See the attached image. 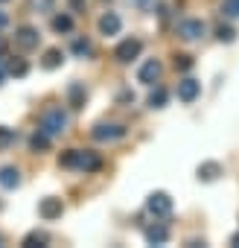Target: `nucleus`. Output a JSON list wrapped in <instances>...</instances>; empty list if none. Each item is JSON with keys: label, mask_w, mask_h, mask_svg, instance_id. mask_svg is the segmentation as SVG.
Instances as JSON below:
<instances>
[{"label": "nucleus", "mask_w": 239, "mask_h": 248, "mask_svg": "<svg viewBox=\"0 0 239 248\" xmlns=\"http://www.w3.org/2000/svg\"><path fill=\"white\" fill-rule=\"evenodd\" d=\"M149 105H152V108H164V105H166V91H164V88H155V91L149 93Z\"/></svg>", "instance_id": "412c9836"}, {"label": "nucleus", "mask_w": 239, "mask_h": 248, "mask_svg": "<svg viewBox=\"0 0 239 248\" xmlns=\"http://www.w3.org/2000/svg\"><path fill=\"white\" fill-rule=\"evenodd\" d=\"M216 35H219V41H224V44H230V41L236 38V32H233L230 27H224V24H222V27L216 30Z\"/></svg>", "instance_id": "b1692460"}, {"label": "nucleus", "mask_w": 239, "mask_h": 248, "mask_svg": "<svg viewBox=\"0 0 239 248\" xmlns=\"http://www.w3.org/2000/svg\"><path fill=\"white\" fill-rule=\"evenodd\" d=\"M222 12L227 18H239V0H222Z\"/></svg>", "instance_id": "5701e85b"}, {"label": "nucleus", "mask_w": 239, "mask_h": 248, "mask_svg": "<svg viewBox=\"0 0 239 248\" xmlns=\"http://www.w3.org/2000/svg\"><path fill=\"white\" fill-rule=\"evenodd\" d=\"M161 73H164V67H161V62L158 59H149L140 70H137V79L143 82V85H155L158 79H161Z\"/></svg>", "instance_id": "9d476101"}, {"label": "nucleus", "mask_w": 239, "mask_h": 248, "mask_svg": "<svg viewBox=\"0 0 239 248\" xmlns=\"http://www.w3.org/2000/svg\"><path fill=\"white\" fill-rule=\"evenodd\" d=\"M230 245H236V248H239V233H233V236H230Z\"/></svg>", "instance_id": "c85d7f7f"}, {"label": "nucleus", "mask_w": 239, "mask_h": 248, "mask_svg": "<svg viewBox=\"0 0 239 248\" xmlns=\"http://www.w3.org/2000/svg\"><path fill=\"white\" fill-rule=\"evenodd\" d=\"M67 99H70V108H82V105H85V88H82L79 82H73V85L67 88Z\"/></svg>", "instance_id": "dca6fc26"}, {"label": "nucleus", "mask_w": 239, "mask_h": 248, "mask_svg": "<svg viewBox=\"0 0 239 248\" xmlns=\"http://www.w3.org/2000/svg\"><path fill=\"white\" fill-rule=\"evenodd\" d=\"M12 143H15V129L0 126V149H9Z\"/></svg>", "instance_id": "4be33fe9"}, {"label": "nucleus", "mask_w": 239, "mask_h": 248, "mask_svg": "<svg viewBox=\"0 0 239 248\" xmlns=\"http://www.w3.org/2000/svg\"><path fill=\"white\" fill-rule=\"evenodd\" d=\"M140 50H143V44H140L137 38H126V41H120V44H117L114 59H117L120 64H129L132 59H137V56H140Z\"/></svg>", "instance_id": "39448f33"}, {"label": "nucleus", "mask_w": 239, "mask_h": 248, "mask_svg": "<svg viewBox=\"0 0 239 248\" xmlns=\"http://www.w3.org/2000/svg\"><path fill=\"white\" fill-rule=\"evenodd\" d=\"M53 30L56 32H70L73 30V18L70 15H56L53 18Z\"/></svg>", "instance_id": "6ab92c4d"}, {"label": "nucleus", "mask_w": 239, "mask_h": 248, "mask_svg": "<svg viewBox=\"0 0 239 248\" xmlns=\"http://www.w3.org/2000/svg\"><path fill=\"white\" fill-rule=\"evenodd\" d=\"M59 167L79 170V172H96V170H102V158L90 149H67V152H61Z\"/></svg>", "instance_id": "f257e3e1"}, {"label": "nucleus", "mask_w": 239, "mask_h": 248, "mask_svg": "<svg viewBox=\"0 0 239 248\" xmlns=\"http://www.w3.org/2000/svg\"><path fill=\"white\" fill-rule=\"evenodd\" d=\"M61 62H64V56H61V50H47L44 53V59H41V67L44 70H56V67H61Z\"/></svg>", "instance_id": "2eb2a0df"}, {"label": "nucleus", "mask_w": 239, "mask_h": 248, "mask_svg": "<svg viewBox=\"0 0 239 248\" xmlns=\"http://www.w3.org/2000/svg\"><path fill=\"white\" fill-rule=\"evenodd\" d=\"M204 21H198V18H187V21H181L178 24V35L184 38V41H198L201 35H204Z\"/></svg>", "instance_id": "423d86ee"}, {"label": "nucleus", "mask_w": 239, "mask_h": 248, "mask_svg": "<svg viewBox=\"0 0 239 248\" xmlns=\"http://www.w3.org/2000/svg\"><path fill=\"white\" fill-rule=\"evenodd\" d=\"M198 93H201V82H198V79L187 76V79L178 82V99H181V102H195Z\"/></svg>", "instance_id": "0eeeda50"}, {"label": "nucleus", "mask_w": 239, "mask_h": 248, "mask_svg": "<svg viewBox=\"0 0 239 248\" xmlns=\"http://www.w3.org/2000/svg\"><path fill=\"white\" fill-rule=\"evenodd\" d=\"M38 213H41V219L53 222V219H59V216L64 213V204H61V199H56V196H47V199H41V204H38Z\"/></svg>", "instance_id": "6e6552de"}, {"label": "nucleus", "mask_w": 239, "mask_h": 248, "mask_svg": "<svg viewBox=\"0 0 239 248\" xmlns=\"http://www.w3.org/2000/svg\"><path fill=\"white\" fill-rule=\"evenodd\" d=\"M90 135L99 143H114L120 138H126V126H120V123H96V126L90 129Z\"/></svg>", "instance_id": "7ed1b4c3"}, {"label": "nucleus", "mask_w": 239, "mask_h": 248, "mask_svg": "<svg viewBox=\"0 0 239 248\" xmlns=\"http://www.w3.org/2000/svg\"><path fill=\"white\" fill-rule=\"evenodd\" d=\"M0 3H6V0H0Z\"/></svg>", "instance_id": "2f4dec72"}, {"label": "nucleus", "mask_w": 239, "mask_h": 248, "mask_svg": "<svg viewBox=\"0 0 239 248\" xmlns=\"http://www.w3.org/2000/svg\"><path fill=\"white\" fill-rule=\"evenodd\" d=\"M38 30H32V27H21L18 32H15V47L18 50H35L38 47Z\"/></svg>", "instance_id": "1a4fd4ad"}, {"label": "nucleus", "mask_w": 239, "mask_h": 248, "mask_svg": "<svg viewBox=\"0 0 239 248\" xmlns=\"http://www.w3.org/2000/svg\"><path fill=\"white\" fill-rule=\"evenodd\" d=\"M175 67L178 70H190L193 67V56H175Z\"/></svg>", "instance_id": "a878e982"}, {"label": "nucleus", "mask_w": 239, "mask_h": 248, "mask_svg": "<svg viewBox=\"0 0 239 248\" xmlns=\"http://www.w3.org/2000/svg\"><path fill=\"white\" fill-rule=\"evenodd\" d=\"M70 50H73V56H79V59H88V56H93V44H90L88 38H76Z\"/></svg>", "instance_id": "f3484780"}, {"label": "nucleus", "mask_w": 239, "mask_h": 248, "mask_svg": "<svg viewBox=\"0 0 239 248\" xmlns=\"http://www.w3.org/2000/svg\"><path fill=\"white\" fill-rule=\"evenodd\" d=\"M146 210L152 213V216H158V219H164V216H169L172 213V199H169V193H152L149 199H146Z\"/></svg>", "instance_id": "20e7f679"}, {"label": "nucleus", "mask_w": 239, "mask_h": 248, "mask_svg": "<svg viewBox=\"0 0 239 248\" xmlns=\"http://www.w3.org/2000/svg\"><path fill=\"white\" fill-rule=\"evenodd\" d=\"M120 30H123V18H120L117 12H105L99 18V32L102 35H117Z\"/></svg>", "instance_id": "9b49d317"}, {"label": "nucleus", "mask_w": 239, "mask_h": 248, "mask_svg": "<svg viewBox=\"0 0 239 248\" xmlns=\"http://www.w3.org/2000/svg\"><path fill=\"white\" fill-rule=\"evenodd\" d=\"M21 184V172L15 167H0V187L3 190H15Z\"/></svg>", "instance_id": "ddd939ff"}, {"label": "nucleus", "mask_w": 239, "mask_h": 248, "mask_svg": "<svg viewBox=\"0 0 239 248\" xmlns=\"http://www.w3.org/2000/svg\"><path fill=\"white\" fill-rule=\"evenodd\" d=\"M70 6L73 9H82V0H70Z\"/></svg>", "instance_id": "c756f323"}, {"label": "nucleus", "mask_w": 239, "mask_h": 248, "mask_svg": "<svg viewBox=\"0 0 239 248\" xmlns=\"http://www.w3.org/2000/svg\"><path fill=\"white\" fill-rule=\"evenodd\" d=\"M32 245H47V233H44V231H32V233H27L24 248H32Z\"/></svg>", "instance_id": "aec40b11"}, {"label": "nucleus", "mask_w": 239, "mask_h": 248, "mask_svg": "<svg viewBox=\"0 0 239 248\" xmlns=\"http://www.w3.org/2000/svg\"><path fill=\"white\" fill-rule=\"evenodd\" d=\"M6 24H9V18H6V12H0V30H3Z\"/></svg>", "instance_id": "cd10ccee"}, {"label": "nucleus", "mask_w": 239, "mask_h": 248, "mask_svg": "<svg viewBox=\"0 0 239 248\" xmlns=\"http://www.w3.org/2000/svg\"><path fill=\"white\" fill-rule=\"evenodd\" d=\"M27 70H30V64H27L24 59H18V62L9 64V73H15V76H27Z\"/></svg>", "instance_id": "393cba45"}, {"label": "nucleus", "mask_w": 239, "mask_h": 248, "mask_svg": "<svg viewBox=\"0 0 239 248\" xmlns=\"http://www.w3.org/2000/svg\"><path fill=\"white\" fill-rule=\"evenodd\" d=\"M219 175H222V164H216V161H204L198 167V178L201 181H216Z\"/></svg>", "instance_id": "4468645a"}, {"label": "nucleus", "mask_w": 239, "mask_h": 248, "mask_svg": "<svg viewBox=\"0 0 239 248\" xmlns=\"http://www.w3.org/2000/svg\"><path fill=\"white\" fill-rule=\"evenodd\" d=\"M143 236H146L149 245H164V242L169 239V228H166V225H149V228L143 231Z\"/></svg>", "instance_id": "f8f14e48"}, {"label": "nucleus", "mask_w": 239, "mask_h": 248, "mask_svg": "<svg viewBox=\"0 0 239 248\" xmlns=\"http://www.w3.org/2000/svg\"><path fill=\"white\" fill-rule=\"evenodd\" d=\"M67 126H70V117H67V111L61 108V105H53V108H47L44 114H41V123H38V129L53 140V138H61L64 132H67Z\"/></svg>", "instance_id": "f03ea898"}, {"label": "nucleus", "mask_w": 239, "mask_h": 248, "mask_svg": "<svg viewBox=\"0 0 239 248\" xmlns=\"http://www.w3.org/2000/svg\"><path fill=\"white\" fill-rule=\"evenodd\" d=\"M3 242H6V239H3V233H0V245H3Z\"/></svg>", "instance_id": "7c9ffc66"}, {"label": "nucleus", "mask_w": 239, "mask_h": 248, "mask_svg": "<svg viewBox=\"0 0 239 248\" xmlns=\"http://www.w3.org/2000/svg\"><path fill=\"white\" fill-rule=\"evenodd\" d=\"M30 149H32V152H47V149H50V138L38 129V132L30 138Z\"/></svg>", "instance_id": "a211bd4d"}, {"label": "nucleus", "mask_w": 239, "mask_h": 248, "mask_svg": "<svg viewBox=\"0 0 239 248\" xmlns=\"http://www.w3.org/2000/svg\"><path fill=\"white\" fill-rule=\"evenodd\" d=\"M6 73H9V64H6V59H0V85H3Z\"/></svg>", "instance_id": "bb28decb"}]
</instances>
